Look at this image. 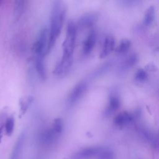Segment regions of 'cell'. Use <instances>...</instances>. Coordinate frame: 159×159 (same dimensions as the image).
I'll return each mask as SVG.
<instances>
[{
	"instance_id": "1",
	"label": "cell",
	"mask_w": 159,
	"mask_h": 159,
	"mask_svg": "<svg viewBox=\"0 0 159 159\" xmlns=\"http://www.w3.org/2000/svg\"><path fill=\"white\" fill-rule=\"evenodd\" d=\"M66 16V7L63 2L55 1L51 10L48 30V52L50 51L58 39Z\"/></svg>"
},
{
	"instance_id": "2",
	"label": "cell",
	"mask_w": 159,
	"mask_h": 159,
	"mask_svg": "<svg viewBox=\"0 0 159 159\" xmlns=\"http://www.w3.org/2000/svg\"><path fill=\"white\" fill-rule=\"evenodd\" d=\"M77 36V25L73 22H70L66 27V36L63 45V55L61 59L73 60Z\"/></svg>"
},
{
	"instance_id": "3",
	"label": "cell",
	"mask_w": 159,
	"mask_h": 159,
	"mask_svg": "<svg viewBox=\"0 0 159 159\" xmlns=\"http://www.w3.org/2000/svg\"><path fill=\"white\" fill-rule=\"evenodd\" d=\"M48 31L46 28H42L35 40L34 51L35 57H45L48 52Z\"/></svg>"
},
{
	"instance_id": "4",
	"label": "cell",
	"mask_w": 159,
	"mask_h": 159,
	"mask_svg": "<svg viewBox=\"0 0 159 159\" xmlns=\"http://www.w3.org/2000/svg\"><path fill=\"white\" fill-rule=\"evenodd\" d=\"M87 88L86 84L83 82H80L71 91L68 98V102L70 105L76 104L82 98Z\"/></svg>"
},
{
	"instance_id": "5",
	"label": "cell",
	"mask_w": 159,
	"mask_h": 159,
	"mask_svg": "<svg viewBox=\"0 0 159 159\" xmlns=\"http://www.w3.org/2000/svg\"><path fill=\"white\" fill-rule=\"evenodd\" d=\"M96 40V35L94 32H90L85 39L81 49V55L83 57L88 56L93 51Z\"/></svg>"
},
{
	"instance_id": "6",
	"label": "cell",
	"mask_w": 159,
	"mask_h": 159,
	"mask_svg": "<svg viewBox=\"0 0 159 159\" xmlns=\"http://www.w3.org/2000/svg\"><path fill=\"white\" fill-rule=\"evenodd\" d=\"M35 67L38 73V75L41 79L45 80L46 78V68L45 65L44 57H35Z\"/></svg>"
},
{
	"instance_id": "7",
	"label": "cell",
	"mask_w": 159,
	"mask_h": 159,
	"mask_svg": "<svg viewBox=\"0 0 159 159\" xmlns=\"http://www.w3.org/2000/svg\"><path fill=\"white\" fill-rule=\"evenodd\" d=\"M114 40L112 37L108 36L105 39L100 54L101 58L107 56L112 51L114 47Z\"/></svg>"
},
{
	"instance_id": "8",
	"label": "cell",
	"mask_w": 159,
	"mask_h": 159,
	"mask_svg": "<svg viewBox=\"0 0 159 159\" xmlns=\"http://www.w3.org/2000/svg\"><path fill=\"white\" fill-rule=\"evenodd\" d=\"M100 150L98 148H87L79 152L76 157L77 159H84L92 157L96 154H99Z\"/></svg>"
},
{
	"instance_id": "9",
	"label": "cell",
	"mask_w": 159,
	"mask_h": 159,
	"mask_svg": "<svg viewBox=\"0 0 159 159\" xmlns=\"http://www.w3.org/2000/svg\"><path fill=\"white\" fill-rule=\"evenodd\" d=\"M24 1H16L14 9V19L15 20H18L22 16L25 9Z\"/></svg>"
},
{
	"instance_id": "10",
	"label": "cell",
	"mask_w": 159,
	"mask_h": 159,
	"mask_svg": "<svg viewBox=\"0 0 159 159\" xmlns=\"http://www.w3.org/2000/svg\"><path fill=\"white\" fill-rule=\"evenodd\" d=\"M24 143V137L20 136L16 142V144L12 150L10 159H19L22 150Z\"/></svg>"
},
{
	"instance_id": "11",
	"label": "cell",
	"mask_w": 159,
	"mask_h": 159,
	"mask_svg": "<svg viewBox=\"0 0 159 159\" xmlns=\"http://www.w3.org/2000/svg\"><path fill=\"white\" fill-rule=\"evenodd\" d=\"M130 119H131L130 116L129 114L122 113V114H120L119 115H118L116 117L115 123L117 125H122L127 123L128 122H129Z\"/></svg>"
},
{
	"instance_id": "12",
	"label": "cell",
	"mask_w": 159,
	"mask_h": 159,
	"mask_svg": "<svg viewBox=\"0 0 159 159\" xmlns=\"http://www.w3.org/2000/svg\"><path fill=\"white\" fill-rule=\"evenodd\" d=\"M94 20L93 15H86L83 16L78 22V25L82 27H85L90 25Z\"/></svg>"
},
{
	"instance_id": "13",
	"label": "cell",
	"mask_w": 159,
	"mask_h": 159,
	"mask_svg": "<svg viewBox=\"0 0 159 159\" xmlns=\"http://www.w3.org/2000/svg\"><path fill=\"white\" fill-rule=\"evenodd\" d=\"M15 125V121L13 117H11L7 119L5 122V131L7 135H11L14 130Z\"/></svg>"
},
{
	"instance_id": "14",
	"label": "cell",
	"mask_w": 159,
	"mask_h": 159,
	"mask_svg": "<svg viewBox=\"0 0 159 159\" xmlns=\"http://www.w3.org/2000/svg\"><path fill=\"white\" fill-rule=\"evenodd\" d=\"M153 17H154V11H153V9L151 7L147 11L145 14V19H144L145 24L147 25L151 24L152 22L153 21Z\"/></svg>"
},
{
	"instance_id": "15",
	"label": "cell",
	"mask_w": 159,
	"mask_h": 159,
	"mask_svg": "<svg viewBox=\"0 0 159 159\" xmlns=\"http://www.w3.org/2000/svg\"><path fill=\"white\" fill-rule=\"evenodd\" d=\"M119 100L115 97L112 98L109 101L108 110L111 112L116 110L117 109V107H119Z\"/></svg>"
},
{
	"instance_id": "16",
	"label": "cell",
	"mask_w": 159,
	"mask_h": 159,
	"mask_svg": "<svg viewBox=\"0 0 159 159\" xmlns=\"http://www.w3.org/2000/svg\"><path fill=\"white\" fill-rule=\"evenodd\" d=\"M130 46V42L127 40L122 41L117 48V51L119 53H123L126 52Z\"/></svg>"
},
{
	"instance_id": "17",
	"label": "cell",
	"mask_w": 159,
	"mask_h": 159,
	"mask_svg": "<svg viewBox=\"0 0 159 159\" xmlns=\"http://www.w3.org/2000/svg\"><path fill=\"white\" fill-rule=\"evenodd\" d=\"M136 78L138 80H143L147 77V74L143 70H139L136 74Z\"/></svg>"
}]
</instances>
